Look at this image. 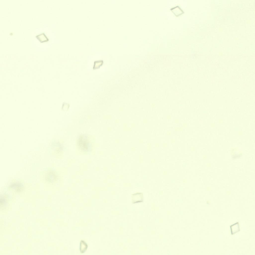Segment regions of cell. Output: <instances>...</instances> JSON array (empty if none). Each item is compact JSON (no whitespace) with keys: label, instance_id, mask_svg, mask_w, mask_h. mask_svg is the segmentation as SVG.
I'll return each mask as SVG.
<instances>
[{"label":"cell","instance_id":"cell-3","mask_svg":"<svg viewBox=\"0 0 255 255\" xmlns=\"http://www.w3.org/2000/svg\"><path fill=\"white\" fill-rule=\"evenodd\" d=\"M88 247L87 244L84 241L82 240L80 243L79 250L81 253H84L87 250Z\"/></svg>","mask_w":255,"mask_h":255},{"label":"cell","instance_id":"cell-1","mask_svg":"<svg viewBox=\"0 0 255 255\" xmlns=\"http://www.w3.org/2000/svg\"><path fill=\"white\" fill-rule=\"evenodd\" d=\"M131 197L133 203L140 202L143 201V195L142 193H136L132 194Z\"/></svg>","mask_w":255,"mask_h":255},{"label":"cell","instance_id":"cell-4","mask_svg":"<svg viewBox=\"0 0 255 255\" xmlns=\"http://www.w3.org/2000/svg\"><path fill=\"white\" fill-rule=\"evenodd\" d=\"M171 9L177 10V12L175 14H176V15H179V14H181L183 13V12L181 8L178 6L173 8H171Z\"/></svg>","mask_w":255,"mask_h":255},{"label":"cell","instance_id":"cell-2","mask_svg":"<svg viewBox=\"0 0 255 255\" xmlns=\"http://www.w3.org/2000/svg\"><path fill=\"white\" fill-rule=\"evenodd\" d=\"M230 228L232 235H233L240 231V229L239 222H237L231 225Z\"/></svg>","mask_w":255,"mask_h":255}]
</instances>
